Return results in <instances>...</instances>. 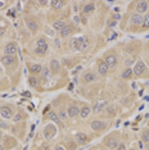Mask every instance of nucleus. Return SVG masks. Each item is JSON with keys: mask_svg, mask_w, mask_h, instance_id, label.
Here are the masks:
<instances>
[{"mask_svg": "<svg viewBox=\"0 0 149 150\" xmlns=\"http://www.w3.org/2000/svg\"><path fill=\"white\" fill-rule=\"evenodd\" d=\"M19 119H22V115L21 114H17L16 117H14V122H18Z\"/></svg>", "mask_w": 149, "mask_h": 150, "instance_id": "c9c22d12", "label": "nucleus"}, {"mask_svg": "<svg viewBox=\"0 0 149 150\" xmlns=\"http://www.w3.org/2000/svg\"><path fill=\"white\" fill-rule=\"evenodd\" d=\"M141 139H143L144 142H148L149 141V131H148V129L143 132V136H141Z\"/></svg>", "mask_w": 149, "mask_h": 150, "instance_id": "c756f323", "label": "nucleus"}, {"mask_svg": "<svg viewBox=\"0 0 149 150\" xmlns=\"http://www.w3.org/2000/svg\"><path fill=\"white\" fill-rule=\"evenodd\" d=\"M104 63L107 64L108 68H114L117 66V58L114 55H108L106 58V60H104Z\"/></svg>", "mask_w": 149, "mask_h": 150, "instance_id": "6e6552de", "label": "nucleus"}, {"mask_svg": "<svg viewBox=\"0 0 149 150\" xmlns=\"http://www.w3.org/2000/svg\"><path fill=\"white\" fill-rule=\"evenodd\" d=\"M71 32H72V28H71V26H67L60 31V36L62 37H67V36H70L71 35Z\"/></svg>", "mask_w": 149, "mask_h": 150, "instance_id": "5701e85b", "label": "nucleus"}, {"mask_svg": "<svg viewBox=\"0 0 149 150\" xmlns=\"http://www.w3.org/2000/svg\"><path fill=\"white\" fill-rule=\"evenodd\" d=\"M90 112H91V109L87 107V105H85V107H82V108L80 109V115H81L82 118H86L87 115L90 114Z\"/></svg>", "mask_w": 149, "mask_h": 150, "instance_id": "412c9836", "label": "nucleus"}, {"mask_svg": "<svg viewBox=\"0 0 149 150\" xmlns=\"http://www.w3.org/2000/svg\"><path fill=\"white\" fill-rule=\"evenodd\" d=\"M28 83L31 85L32 87H36L37 85H39V81H37V78H35V77H30L28 78Z\"/></svg>", "mask_w": 149, "mask_h": 150, "instance_id": "cd10ccee", "label": "nucleus"}, {"mask_svg": "<svg viewBox=\"0 0 149 150\" xmlns=\"http://www.w3.org/2000/svg\"><path fill=\"white\" fill-rule=\"evenodd\" d=\"M106 107H107V101L106 100H99V101L95 103L93 110H94V113H100V112H103V109Z\"/></svg>", "mask_w": 149, "mask_h": 150, "instance_id": "0eeeda50", "label": "nucleus"}, {"mask_svg": "<svg viewBox=\"0 0 149 150\" xmlns=\"http://www.w3.org/2000/svg\"><path fill=\"white\" fill-rule=\"evenodd\" d=\"M17 50H18V47H17V45L14 42H9L5 45V49H4V53L5 55H9V57H14Z\"/></svg>", "mask_w": 149, "mask_h": 150, "instance_id": "f03ea898", "label": "nucleus"}, {"mask_svg": "<svg viewBox=\"0 0 149 150\" xmlns=\"http://www.w3.org/2000/svg\"><path fill=\"white\" fill-rule=\"evenodd\" d=\"M64 5L63 1H59V0H54V1H52V6L53 9H55V11H58V9H62V6Z\"/></svg>", "mask_w": 149, "mask_h": 150, "instance_id": "393cba45", "label": "nucleus"}, {"mask_svg": "<svg viewBox=\"0 0 149 150\" xmlns=\"http://www.w3.org/2000/svg\"><path fill=\"white\" fill-rule=\"evenodd\" d=\"M143 25H144V27H147V28H149V14H147V16L144 17Z\"/></svg>", "mask_w": 149, "mask_h": 150, "instance_id": "7c9ffc66", "label": "nucleus"}, {"mask_svg": "<svg viewBox=\"0 0 149 150\" xmlns=\"http://www.w3.org/2000/svg\"><path fill=\"white\" fill-rule=\"evenodd\" d=\"M1 6H4V3H3V1H0V8H1Z\"/></svg>", "mask_w": 149, "mask_h": 150, "instance_id": "79ce46f5", "label": "nucleus"}, {"mask_svg": "<svg viewBox=\"0 0 149 150\" xmlns=\"http://www.w3.org/2000/svg\"><path fill=\"white\" fill-rule=\"evenodd\" d=\"M108 69H109V68L107 67V64L104 62H100L99 66H98V71H99V73L101 74V76H106V74L108 73Z\"/></svg>", "mask_w": 149, "mask_h": 150, "instance_id": "dca6fc26", "label": "nucleus"}, {"mask_svg": "<svg viewBox=\"0 0 149 150\" xmlns=\"http://www.w3.org/2000/svg\"><path fill=\"white\" fill-rule=\"evenodd\" d=\"M4 33H5V28L4 27H0V37L4 35Z\"/></svg>", "mask_w": 149, "mask_h": 150, "instance_id": "e433bc0d", "label": "nucleus"}, {"mask_svg": "<svg viewBox=\"0 0 149 150\" xmlns=\"http://www.w3.org/2000/svg\"><path fill=\"white\" fill-rule=\"evenodd\" d=\"M50 73H52V71H50L49 68H43L41 74H43L44 77H49V76H50Z\"/></svg>", "mask_w": 149, "mask_h": 150, "instance_id": "c85d7f7f", "label": "nucleus"}, {"mask_svg": "<svg viewBox=\"0 0 149 150\" xmlns=\"http://www.w3.org/2000/svg\"><path fill=\"white\" fill-rule=\"evenodd\" d=\"M48 117H49V119H52L53 122H55V123H59V117L55 113H54V112H50Z\"/></svg>", "mask_w": 149, "mask_h": 150, "instance_id": "bb28decb", "label": "nucleus"}, {"mask_svg": "<svg viewBox=\"0 0 149 150\" xmlns=\"http://www.w3.org/2000/svg\"><path fill=\"white\" fill-rule=\"evenodd\" d=\"M87 136L85 135V134H82V132H79V134L76 135V141L79 142L80 145H85L86 142H87Z\"/></svg>", "mask_w": 149, "mask_h": 150, "instance_id": "ddd939ff", "label": "nucleus"}, {"mask_svg": "<svg viewBox=\"0 0 149 150\" xmlns=\"http://www.w3.org/2000/svg\"><path fill=\"white\" fill-rule=\"evenodd\" d=\"M71 46L73 47L74 50H85L87 46H89V41H87L86 37H79V39H74L72 42H71Z\"/></svg>", "mask_w": 149, "mask_h": 150, "instance_id": "f257e3e1", "label": "nucleus"}, {"mask_svg": "<svg viewBox=\"0 0 149 150\" xmlns=\"http://www.w3.org/2000/svg\"><path fill=\"white\" fill-rule=\"evenodd\" d=\"M1 137H3V132H1V129H0V140H1Z\"/></svg>", "mask_w": 149, "mask_h": 150, "instance_id": "a19ab883", "label": "nucleus"}, {"mask_svg": "<svg viewBox=\"0 0 149 150\" xmlns=\"http://www.w3.org/2000/svg\"><path fill=\"white\" fill-rule=\"evenodd\" d=\"M55 150H64V148H63V146H60V145H58L55 148Z\"/></svg>", "mask_w": 149, "mask_h": 150, "instance_id": "58836bf2", "label": "nucleus"}, {"mask_svg": "<svg viewBox=\"0 0 149 150\" xmlns=\"http://www.w3.org/2000/svg\"><path fill=\"white\" fill-rule=\"evenodd\" d=\"M46 52H48V45H46V44L37 46L36 49H35V53H36V54H39V55H44V54H45Z\"/></svg>", "mask_w": 149, "mask_h": 150, "instance_id": "a211bd4d", "label": "nucleus"}, {"mask_svg": "<svg viewBox=\"0 0 149 150\" xmlns=\"http://www.w3.org/2000/svg\"><path fill=\"white\" fill-rule=\"evenodd\" d=\"M94 9H95V5H94L93 3H87V4L84 6L82 12H84V13H91V12L94 11Z\"/></svg>", "mask_w": 149, "mask_h": 150, "instance_id": "b1692460", "label": "nucleus"}, {"mask_svg": "<svg viewBox=\"0 0 149 150\" xmlns=\"http://www.w3.org/2000/svg\"><path fill=\"white\" fill-rule=\"evenodd\" d=\"M0 150H4V148H3V146H1V145H0Z\"/></svg>", "mask_w": 149, "mask_h": 150, "instance_id": "37998d69", "label": "nucleus"}, {"mask_svg": "<svg viewBox=\"0 0 149 150\" xmlns=\"http://www.w3.org/2000/svg\"><path fill=\"white\" fill-rule=\"evenodd\" d=\"M0 115L4 119H11L13 117V110L9 107H1L0 108Z\"/></svg>", "mask_w": 149, "mask_h": 150, "instance_id": "7ed1b4c3", "label": "nucleus"}, {"mask_svg": "<svg viewBox=\"0 0 149 150\" xmlns=\"http://www.w3.org/2000/svg\"><path fill=\"white\" fill-rule=\"evenodd\" d=\"M14 57H9V55H4L1 57V59H0V62H1L4 66H12L13 63H14Z\"/></svg>", "mask_w": 149, "mask_h": 150, "instance_id": "4468645a", "label": "nucleus"}, {"mask_svg": "<svg viewBox=\"0 0 149 150\" xmlns=\"http://www.w3.org/2000/svg\"><path fill=\"white\" fill-rule=\"evenodd\" d=\"M53 27L57 30V31H59V32H60V31H62V30L64 28V27H66V23H64L62 19H59V21H55V22H54Z\"/></svg>", "mask_w": 149, "mask_h": 150, "instance_id": "aec40b11", "label": "nucleus"}, {"mask_svg": "<svg viewBox=\"0 0 149 150\" xmlns=\"http://www.w3.org/2000/svg\"><path fill=\"white\" fill-rule=\"evenodd\" d=\"M26 26L28 30H31L32 32H36L37 28H39V26H37V23L33 21V19H26Z\"/></svg>", "mask_w": 149, "mask_h": 150, "instance_id": "f8f14e48", "label": "nucleus"}, {"mask_svg": "<svg viewBox=\"0 0 149 150\" xmlns=\"http://www.w3.org/2000/svg\"><path fill=\"white\" fill-rule=\"evenodd\" d=\"M131 74H133V69L131 68H126L122 72V78H130Z\"/></svg>", "mask_w": 149, "mask_h": 150, "instance_id": "a878e982", "label": "nucleus"}, {"mask_svg": "<svg viewBox=\"0 0 149 150\" xmlns=\"http://www.w3.org/2000/svg\"><path fill=\"white\" fill-rule=\"evenodd\" d=\"M0 127H1V128H8V125L3 123V122H1V121H0Z\"/></svg>", "mask_w": 149, "mask_h": 150, "instance_id": "4c0bfd02", "label": "nucleus"}, {"mask_svg": "<svg viewBox=\"0 0 149 150\" xmlns=\"http://www.w3.org/2000/svg\"><path fill=\"white\" fill-rule=\"evenodd\" d=\"M84 81L85 82H93V81H96V76L93 72H87L84 76Z\"/></svg>", "mask_w": 149, "mask_h": 150, "instance_id": "6ab92c4d", "label": "nucleus"}, {"mask_svg": "<svg viewBox=\"0 0 149 150\" xmlns=\"http://www.w3.org/2000/svg\"><path fill=\"white\" fill-rule=\"evenodd\" d=\"M77 115H80V109L77 108L76 105H71L68 108V117L74 118V117H77Z\"/></svg>", "mask_w": 149, "mask_h": 150, "instance_id": "9b49d317", "label": "nucleus"}, {"mask_svg": "<svg viewBox=\"0 0 149 150\" xmlns=\"http://www.w3.org/2000/svg\"><path fill=\"white\" fill-rule=\"evenodd\" d=\"M44 44H46V41H45V39H44V37H41V39H39V40H37V46L44 45Z\"/></svg>", "mask_w": 149, "mask_h": 150, "instance_id": "2f4dec72", "label": "nucleus"}, {"mask_svg": "<svg viewBox=\"0 0 149 150\" xmlns=\"http://www.w3.org/2000/svg\"><path fill=\"white\" fill-rule=\"evenodd\" d=\"M90 126L94 131H103V129L107 127V123L103 122V121H93Z\"/></svg>", "mask_w": 149, "mask_h": 150, "instance_id": "20e7f679", "label": "nucleus"}, {"mask_svg": "<svg viewBox=\"0 0 149 150\" xmlns=\"http://www.w3.org/2000/svg\"><path fill=\"white\" fill-rule=\"evenodd\" d=\"M104 144H106V146L109 149H117V146H118V142L114 137H107L106 141H104Z\"/></svg>", "mask_w": 149, "mask_h": 150, "instance_id": "1a4fd4ad", "label": "nucleus"}, {"mask_svg": "<svg viewBox=\"0 0 149 150\" xmlns=\"http://www.w3.org/2000/svg\"><path fill=\"white\" fill-rule=\"evenodd\" d=\"M50 69H52L54 73L59 72L60 71V64H59L58 60H52V62H50Z\"/></svg>", "mask_w": 149, "mask_h": 150, "instance_id": "f3484780", "label": "nucleus"}, {"mask_svg": "<svg viewBox=\"0 0 149 150\" xmlns=\"http://www.w3.org/2000/svg\"><path fill=\"white\" fill-rule=\"evenodd\" d=\"M147 11H148V3L147 1H138V4H136V12H138V14L145 13Z\"/></svg>", "mask_w": 149, "mask_h": 150, "instance_id": "9d476101", "label": "nucleus"}, {"mask_svg": "<svg viewBox=\"0 0 149 150\" xmlns=\"http://www.w3.org/2000/svg\"><path fill=\"white\" fill-rule=\"evenodd\" d=\"M64 117H66V114H64L63 112H60V118H64Z\"/></svg>", "mask_w": 149, "mask_h": 150, "instance_id": "ea45409f", "label": "nucleus"}, {"mask_svg": "<svg viewBox=\"0 0 149 150\" xmlns=\"http://www.w3.org/2000/svg\"><path fill=\"white\" fill-rule=\"evenodd\" d=\"M41 71H43V68L39 64H31L30 66V72L31 73H41Z\"/></svg>", "mask_w": 149, "mask_h": 150, "instance_id": "4be33fe9", "label": "nucleus"}, {"mask_svg": "<svg viewBox=\"0 0 149 150\" xmlns=\"http://www.w3.org/2000/svg\"><path fill=\"white\" fill-rule=\"evenodd\" d=\"M117 150H126V146H125L123 144H120L117 146Z\"/></svg>", "mask_w": 149, "mask_h": 150, "instance_id": "f704fd0d", "label": "nucleus"}, {"mask_svg": "<svg viewBox=\"0 0 149 150\" xmlns=\"http://www.w3.org/2000/svg\"><path fill=\"white\" fill-rule=\"evenodd\" d=\"M143 21H144V17L141 14H134L131 17V22L134 23V25H143Z\"/></svg>", "mask_w": 149, "mask_h": 150, "instance_id": "2eb2a0df", "label": "nucleus"}, {"mask_svg": "<svg viewBox=\"0 0 149 150\" xmlns=\"http://www.w3.org/2000/svg\"><path fill=\"white\" fill-rule=\"evenodd\" d=\"M44 135H45V137L48 139V140L53 139V137H54V135H55V127H53L52 125L46 126L45 129H44Z\"/></svg>", "mask_w": 149, "mask_h": 150, "instance_id": "39448f33", "label": "nucleus"}, {"mask_svg": "<svg viewBox=\"0 0 149 150\" xmlns=\"http://www.w3.org/2000/svg\"><path fill=\"white\" fill-rule=\"evenodd\" d=\"M40 150H50V148H49L48 144H44V145L40 146Z\"/></svg>", "mask_w": 149, "mask_h": 150, "instance_id": "72a5a7b5", "label": "nucleus"}, {"mask_svg": "<svg viewBox=\"0 0 149 150\" xmlns=\"http://www.w3.org/2000/svg\"><path fill=\"white\" fill-rule=\"evenodd\" d=\"M108 114H109V115H114V108L113 107L108 108Z\"/></svg>", "mask_w": 149, "mask_h": 150, "instance_id": "473e14b6", "label": "nucleus"}, {"mask_svg": "<svg viewBox=\"0 0 149 150\" xmlns=\"http://www.w3.org/2000/svg\"><path fill=\"white\" fill-rule=\"evenodd\" d=\"M134 73L136 74V76H140L141 73L145 71V64H144V62H141V60H139V62L135 64V67H134Z\"/></svg>", "mask_w": 149, "mask_h": 150, "instance_id": "423d86ee", "label": "nucleus"}]
</instances>
